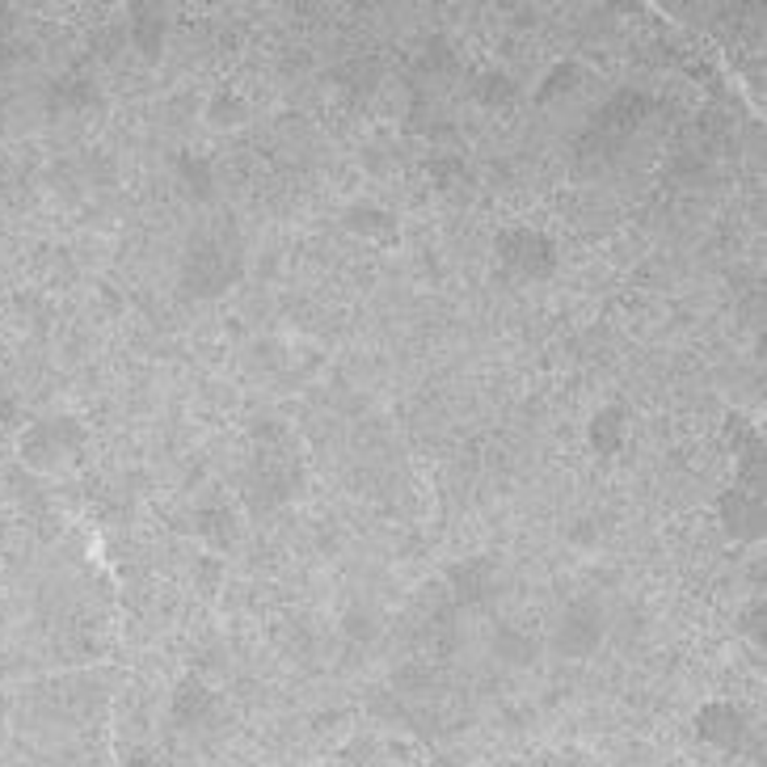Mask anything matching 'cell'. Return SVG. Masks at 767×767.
<instances>
[{
    "instance_id": "cell-1",
    "label": "cell",
    "mask_w": 767,
    "mask_h": 767,
    "mask_svg": "<svg viewBox=\"0 0 767 767\" xmlns=\"http://www.w3.org/2000/svg\"><path fill=\"white\" fill-rule=\"evenodd\" d=\"M237 271H241V262L232 257V249L203 241L194 244L190 257H186V287L199 291V296H215V291H224L228 282L237 279Z\"/></svg>"
},
{
    "instance_id": "cell-2",
    "label": "cell",
    "mask_w": 767,
    "mask_h": 767,
    "mask_svg": "<svg viewBox=\"0 0 767 767\" xmlns=\"http://www.w3.org/2000/svg\"><path fill=\"white\" fill-rule=\"evenodd\" d=\"M557 650L565 658H587L599 650L603 641V612L594 603H569L565 616L557 620V632H553Z\"/></svg>"
},
{
    "instance_id": "cell-3",
    "label": "cell",
    "mask_w": 767,
    "mask_h": 767,
    "mask_svg": "<svg viewBox=\"0 0 767 767\" xmlns=\"http://www.w3.org/2000/svg\"><path fill=\"white\" fill-rule=\"evenodd\" d=\"M498 253L511 271L519 275H549L553 271V241L531 232V228H511L498 237Z\"/></svg>"
},
{
    "instance_id": "cell-4",
    "label": "cell",
    "mask_w": 767,
    "mask_h": 767,
    "mask_svg": "<svg viewBox=\"0 0 767 767\" xmlns=\"http://www.w3.org/2000/svg\"><path fill=\"white\" fill-rule=\"evenodd\" d=\"M700 730L704 738H713V742H738V733L746 730V721H742V713L730 708V704H708L704 713H700Z\"/></svg>"
},
{
    "instance_id": "cell-5",
    "label": "cell",
    "mask_w": 767,
    "mask_h": 767,
    "mask_svg": "<svg viewBox=\"0 0 767 767\" xmlns=\"http://www.w3.org/2000/svg\"><path fill=\"white\" fill-rule=\"evenodd\" d=\"M208 713H211V692L199 679H186L174 696V717L181 726H199Z\"/></svg>"
},
{
    "instance_id": "cell-6",
    "label": "cell",
    "mask_w": 767,
    "mask_h": 767,
    "mask_svg": "<svg viewBox=\"0 0 767 767\" xmlns=\"http://www.w3.org/2000/svg\"><path fill=\"white\" fill-rule=\"evenodd\" d=\"M726 524L733 527V536H759V531H764L759 502L746 498V493H730V498H726Z\"/></svg>"
},
{
    "instance_id": "cell-7",
    "label": "cell",
    "mask_w": 767,
    "mask_h": 767,
    "mask_svg": "<svg viewBox=\"0 0 767 767\" xmlns=\"http://www.w3.org/2000/svg\"><path fill=\"white\" fill-rule=\"evenodd\" d=\"M493 654L502 658L506 666H527L531 663V654H536V641L524 637V632H498V641H493Z\"/></svg>"
},
{
    "instance_id": "cell-8",
    "label": "cell",
    "mask_w": 767,
    "mask_h": 767,
    "mask_svg": "<svg viewBox=\"0 0 767 767\" xmlns=\"http://www.w3.org/2000/svg\"><path fill=\"white\" fill-rule=\"evenodd\" d=\"M620 439H625V422H620V414H616V410L594 418V430H591L594 452H616V448H620Z\"/></svg>"
}]
</instances>
